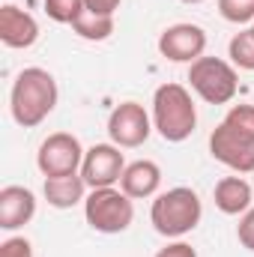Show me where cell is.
I'll return each mask as SVG.
<instances>
[{"mask_svg": "<svg viewBox=\"0 0 254 257\" xmlns=\"http://www.w3.org/2000/svg\"><path fill=\"white\" fill-rule=\"evenodd\" d=\"M212 200L224 215H242L251 209V186L245 177H221L212 189Z\"/></svg>", "mask_w": 254, "mask_h": 257, "instance_id": "5bb4252c", "label": "cell"}, {"mask_svg": "<svg viewBox=\"0 0 254 257\" xmlns=\"http://www.w3.org/2000/svg\"><path fill=\"white\" fill-rule=\"evenodd\" d=\"M162 186V168L150 159H138V162H129L123 177H120V189L132 197V200H144V197H153Z\"/></svg>", "mask_w": 254, "mask_h": 257, "instance_id": "4fadbf2b", "label": "cell"}, {"mask_svg": "<svg viewBox=\"0 0 254 257\" xmlns=\"http://www.w3.org/2000/svg\"><path fill=\"white\" fill-rule=\"evenodd\" d=\"M227 57L236 69H245V72H254V36L251 30H242L236 33L230 42H227Z\"/></svg>", "mask_w": 254, "mask_h": 257, "instance_id": "e0dca14e", "label": "cell"}, {"mask_svg": "<svg viewBox=\"0 0 254 257\" xmlns=\"http://www.w3.org/2000/svg\"><path fill=\"white\" fill-rule=\"evenodd\" d=\"M84 218L96 233H123L135 221V203L120 186L111 189H90L84 200Z\"/></svg>", "mask_w": 254, "mask_h": 257, "instance_id": "277c9868", "label": "cell"}, {"mask_svg": "<svg viewBox=\"0 0 254 257\" xmlns=\"http://www.w3.org/2000/svg\"><path fill=\"white\" fill-rule=\"evenodd\" d=\"M218 15L230 24H254V0H218Z\"/></svg>", "mask_w": 254, "mask_h": 257, "instance_id": "d6986e66", "label": "cell"}, {"mask_svg": "<svg viewBox=\"0 0 254 257\" xmlns=\"http://www.w3.org/2000/svg\"><path fill=\"white\" fill-rule=\"evenodd\" d=\"M57 99H60V90H57L54 75L42 66H27L18 72L9 90L12 120L21 128H36L57 108Z\"/></svg>", "mask_w": 254, "mask_h": 257, "instance_id": "6da1fadb", "label": "cell"}, {"mask_svg": "<svg viewBox=\"0 0 254 257\" xmlns=\"http://www.w3.org/2000/svg\"><path fill=\"white\" fill-rule=\"evenodd\" d=\"M0 257H33V242L27 236H9L0 242Z\"/></svg>", "mask_w": 254, "mask_h": 257, "instance_id": "ffe728a7", "label": "cell"}, {"mask_svg": "<svg viewBox=\"0 0 254 257\" xmlns=\"http://www.w3.org/2000/svg\"><path fill=\"white\" fill-rule=\"evenodd\" d=\"M87 183L81 174H72V177H45V186H42V194L48 200V206L54 209H72L78 203L87 200Z\"/></svg>", "mask_w": 254, "mask_h": 257, "instance_id": "9a60e30c", "label": "cell"}, {"mask_svg": "<svg viewBox=\"0 0 254 257\" xmlns=\"http://www.w3.org/2000/svg\"><path fill=\"white\" fill-rule=\"evenodd\" d=\"M45 3V15L57 24H69L84 12V0H42Z\"/></svg>", "mask_w": 254, "mask_h": 257, "instance_id": "ac0fdd59", "label": "cell"}, {"mask_svg": "<svg viewBox=\"0 0 254 257\" xmlns=\"http://www.w3.org/2000/svg\"><path fill=\"white\" fill-rule=\"evenodd\" d=\"M84 153L87 150L72 132H54L39 144L36 168L42 177H72V174H81Z\"/></svg>", "mask_w": 254, "mask_h": 257, "instance_id": "52a82bcc", "label": "cell"}, {"mask_svg": "<svg viewBox=\"0 0 254 257\" xmlns=\"http://www.w3.org/2000/svg\"><path fill=\"white\" fill-rule=\"evenodd\" d=\"M180 3H189V6H194V3H203V0H180Z\"/></svg>", "mask_w": 254, "mask_h": 257, "instance_id": "d4e9b609", "label": "cell"}, {"mask_svg": "<svg viewBox=\"0 0 254 257\" xmlns=\"http://www.w3.org/2000/svg\"><path fill=\"white\" fill-rule=\"evenodd\" d=\"M209 153L233 174H254V132L221 120L209 135Z\"/></svg>", "mask_w": 254, "mask_h": 257, "instance_id": "8992f818", "label": "cell"}, {"mask_svg": "<svg viewBox=\"0 0 254 257\" xmlns=\"http://www.w3.org/2000/svg\"><path fill=\"white\" fill-rule=\"evenodd\" d=\"M200 218H203L200 194L189 186H177V189L156 194V200L150 206V221H153L156 233H162L168 239H183L200 224Z\"/></svg>", "mask_w": 254, "mask_h": 257, "instance_id": "3957f363", "label": "cell"}, {"mask_svg": "<svg viewBox=\"0 0 254 257\" xmlns=\"http://www.w3.org/2000/svg\"><path fill=\"white\" fill-rule=\"evenodd\" d=\"M230 126H239V128H248L254 132V105H245V102H239V105H230V111H227V117H224Z\"/></svg>", "mask_w": 254, "mask_h": 257, "instance_id": "44dd1931", "label": "cell"}, {"mask_svg": "<svg viewBox=\"0 0 254 257\" xmlns=\"http://www.w3.org/2000/svg\"><path fill=\"white\" fill-rule=\"evenodd\" d=\"M206 51V30L200 24L180 21L162 30L159 36V54L171 63H194L197 57H203Z\"/></svg>", "mask_w": 254, "mask_h": 257, "instance_id": "9c48e42d", "label": "cell"}, {"mask_svg": "<svg viewBox=\"0 0 254 257\" xmlns=\"http://www.w3.org/2000/svg\"><path fill=\"white\" fill-rule=\"evenodd\" d=\"M248 30H251V36H254V24H251V27H248Z\"/></svg>", "mask_w": 254, "mask_h": 257, "instance_id": "484cf974", "label": "cell"}, {"mask_svg": "<svg viewBox=\"0 0 254 257\" xmlns=\"http://www.w3.org/2000/svg\"><path fill=\"white\" fill-rule=\"evenodd\" d=\"M36 215V194L24 186H3L0 189V230H18L30 224Z\"/></svg>", "mask_w": 254, "mask_h": 257, "instance_id": "8fae6325", "label": "cell"}, {"mask_svg": "<svg viewBox=\"0 0 254 257\" xmlns=\"http://www.w3.org/2000/svg\"><path fill=\"white\" fill-rule=\"evenodd\" d=\"M153 128L168 144H183L191 138L197 128V108L183 84L168 81L153 93Z\"/></svg>", "mask_w": 254, "mask_h": 257, "instance_id": "7a4b0ae2", "label": "cell"}, {"mask_svg": "<svg viewBox=\"0 0 254 257\" xmlns=\"http://www.w3.org/2000/svg\"><path fill=\"white\" fill-rule=\"evenodd\" d=\"M114 15H96L90 9H84L75 21H72V33L87 39V42H105L114 33Z\"/></svg>", "mask_w": 254, "mask_h": 257, "instance_id": "2e32d148", "label": "cell"}, {"mask_svg": "<svg viewBox=\"0 0 254 257\" xmlns=\"http://www.w3.org/2000/svg\"><path fill=\"white\" fill-rule=\"evenodd\" d=\"M123 0H84V9L96 12V15H114L120 9Z\"/></svg>", "mask_w": 254, "mask_h": 257, "instance_id": "cb8c5ba5", "label": "cell"}, {"mask_svg": "<svg viewBox=\"0 0 254 257\" xmlns=\"http://www.w3.org/2000/svg\"><path fill=\"white\" fill-rule=\"evenodd\" d=\"M156 257H197V251L191 248L189 242L174 239V242H168L165 248H159V254H156Z\"/></svg>", "mask_w": 254, "mask_h": 257, "instance_id": "603a6c76", "label": "cell"}, {"mask_svg": "<svg viewBox=\"0 0 254 257\" xmlns=\"http://www.w3.org/2000/svg\"><path fill=\"white\" fill-rule=\"evenodd\" d=\"M189 84L206 105H227L239 90V75L230 60L203 54L189 66Z\"/></svg>", "mask_w": 254, "mask_h": 257, "instance_id": "5b68a950", "label": "cell"}, {"mask_svg": "<svg viewBox=\"0 0 254 257\" xmlns=\"http://www.w3.org/2000/svg\"><path fill=\"white\" fill-rule=\"evenodd\" d=\"M126 171V159L117 144H93L84 153L81 177L90 189H111L120 186V177Z\"/></svg>", "mask_w": 254, "mask_h": 257, "instance_id": "30bf717a", "label": "cell"}, {"mask_svg": "<svg viewBox=\"0 0 254 257\" xmlns=\"http://www.w3.org/2000/svg\"><path fill=\"white\" fill-rule=\"evenodd\" d=\"M236 239H239V245H242V248L254 251V206L248 209V212H242V215H239V224H236Z\"/></svg>", "mask_w": 254, "mask_h": 257, "instance_id": "7402d4cb", "label": "cell"}, {"mask_svg": "<svg viewBox=\"0 0 254 257\" xmlns=\"http://www.w3.org/2000/svg\"><path fill=\"white\" fill-rule=\"evenodd\" d=\"M39 39V24L30 12L6 3L0 6V42L6 48H30Z\"/></svg>", "mask_w": 254, "mask_h": 257, "instance_id": "7c38bea8", "label": "cell"}, {"mask_svg": "<svg viewBox=\"0 0 254 257\" xmlns=\"http://www.w3.org/2000/svg\"><path fill=\"white\" fill-rule=\"evenodd\" d=\"M153 135V114L141 102H120L111 117H108V138L120 150H135L144 147L147 138Z\"/></svg>", "mask_w": 254, "mask_h": 257, "instance_id": "ba28073f", "label": "cell"}]
</instances>
